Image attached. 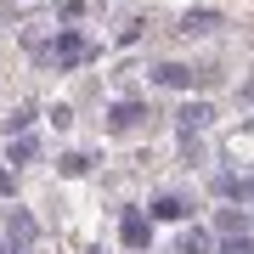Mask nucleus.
I'll return each instance as SVG.
<instances>
[{
	"label": "nucleus",
	"mask_w": 254,
	"mask_h": 254,
	"mask_svg": "<svg viewBox=\"0 0 254 254\" xmlns=\"http://www.w3.org/2000/svg\"><path fill=\"white\" fill-rule=\"evenodd\" d=\"M153 79L164 85V91H187V85H192V68H187V63H158Z\"/></svg>",
	"instance_id": "obj_3"
},
{
	"label": "nucleus",
	"mask_w": 254,
	"mask_h": 254,
	"mask_svg": "<svg viewBox=\"0 0 254 254\" xmlns=\"http://www.w3.org/2000/svg\"><path fill=\"white\" fill-rule=\"evenodd\" d=\"M209 119H215V113H209V102H187V108H181V136H192V130H203Z\"/></svg>",
	"instance_id": "obj_4"
},
{
	"label": "nucleus",
	"mask_w": 254,
	"mask_h": 254,
	"mask_svg": "<svg viewBox=\"0 0 254 254\" xmlns=\"http://www.w3.org/2000/svg\"><path fill=\"white\" fill-rule=\"evenodd\" d=\"M34 158V136H17V147H11V164H28Z\"/></svg>",
	"instance_id": "obj_13"
},
{
	"label": "nucleus",
	"mask_w": 254,
	"mask_h": 254,
	"mask_svg": "<svg viewBox=\"0 0 254 254\" xmlns=\"http://www.w3.org/2000/svg\"><path fill=\"white\" fill-rule=\"evenodd\" d=\"M215 23H220L215 11H187V17H181V34H209Z\"/></svg>",
	"instance_id": "obj_6"
},
{
	"label": "nucleus",
	"mask_w": 254,
	"mask_h": 254,
	"mask_svg": "<svg viewBox=\"0 0 254 254\" xmlns=\"http://www.w3.org/2000/svg\"><path fill=\"white\" fill-rule=\"evenodd\" d=\"M6 125H11V130H28V125H34V108H17V113L6 119Z\"/></svg>",
	"instance_id": "obj_15"
},
{
	"label": "nucleus",
	"mask_w": 254,
	"mask_h": 254,
	"mask_svg": "<svg viewBox=\"0 0 254 254\" xmlns=\"http://www.w3.org/2000/svg\"><path fill=\"white\" fill-rule=\"evenodd\" d=\"M119 237H125L130 249H147L153 243V220H141L136 209H125V215H119Z\"/></svg>",
	"instance_id": "obj_2"
},
{
	"label": "nucleus",
	"mask_w": 254,
	"mask_h": 254,
	"mask_svg": "<svg viewBox=\"0 0 254 254\" xmlns=\"http://www.w3.org/2000/svg\"><path fill=\"white\" fill-rule=\"evenodd\" d=\"M11 232H17V254L34 243V220H28V215H11Z\"/></svg>",
	"instance_id": "obj_9"
},
{
	"label": "nucleus",
	"mask_w": 254,
	"mask_h": 254,
	"mask_svg": "<svg viewBox=\"0 0 254 254\" xmlns=\"http://www.w3.org/2000/svg\"><path fill=\"white\" fill-rule=\"evenodd\" d=\"M220 254H254V237H249V232H243V237H226Z\"/></svg>",
	"instance_id": "obj_12"
},
{
	"label": "nucleus",
	"mask_w": 254,
	"mask_h": 254,
	"mask_svg": "<svg viewBox=\"0 0 254 254\" xmlns=\"http://www.w3.org/2000/svg\"><path fill=\"white\" fill-rule=\"evenodd\" d=\"M215 226H220V232H243V226H249V220H243V215H237V209H220V215H215Z\"/></svg>",
	"instance_id": "obj_11"
},
{
	"label": "nucleus",
	"mask_w": 254,
	"mask_h": 254,
	"mask_svg": "<svg viewBox=\"0 0 254 254\" xmlns=\"http://www.w3.org/2000/svg\"><path fill=\"white\" fill-rule=\"evenodd\" d=\"M215 192H220V198H249V192H254V181H237V175H215Z\"/></svg>",
	"instance_id": "obj_7"
},
{
	"label": "nucleus",
	"mask_w": 254,
	"mask_h": 254,
	"mask_svg": "<svg viewBox=\"0 0 254 254\" xmlns=\"http://www.w3.org/2000/svg\"><path fill=\"white\" fill-rule=\"evenodd\" d=\"M0 192H11V175H6V170H0Z\"/></svg>",
	"instance_id": "obj_17"
},
{
	"label": "nucleus",
	"mask_w": 254,
	"mask_h": 254,
	"mask_svg": "<svg viewBox=\"0 0 254 254\" xmlns=\"http://www.w3.org/2000/svg\"><path fill=\"white\" fill-rule=\"evenodd\" d=\"M40 57V63H57V68H73V63H85L91 57V40L79 34V28H63L57 40H46V46H28Z\"/></svg>",
	"instance_id": "obj_1"
},
{
	"label": "nucleus",
	"mask_w": 254,
	"mask_h": 254,
	"mask_svg": "<svg viewBox=\"0 0 254 254\" xmlns=\"http://www.w3.org/2000/svg\"><path fill=\"white\" fill-rule=\"evenodd\" d=\"M181 215H187L181 198H153V220H181Z\"/></svg>",
	"instance_id": "obj_8"
},
{
	"label": "nucleus",
	"mask_w": 254,
	"mask_h": 254,
	"mask_svg": "<svg viewBox=\"0 0 254 254\" xmlns=\"http://www.w3.org/2000/svg\"><path fill=\"white\" fill-rule=\"evenodd\" d=\"M51 125H57V130H68V125H73V108H63V102H57V108H51Z\"/></svg>",
	"instance_id": "obj_16"
},
{
	"label": "nucleus",
	"mask_w": 254,
	"mask_h": 254,
	"mask_svg": "<svg viewBox=\"0 0 254 254\" xmlns=\"http://www.w3.org/2000/svg\"><path fill=\"white\" fill-rule=\"evenodd\" d=\"M175 254H209V232H187V237H181V249H175Z\"/></svg>",
	"instance_id": "obj_10"
},
{
	"label": "nucleus",
	"mask_w": 254,
	"mask_h": 254,
	"mask_svg": "<svg viewBox=\"0 0 254 254\" xmlns=\"http://www.w3.org/2000/svg\"><path fill=\"white\" fill-rule=\"evenodd\" d=\"M108 125H113V130H136V125H141V108H136V102H119V108L108 113Z\"/></svg>",
	"instance_id": "obj_5"
},
{
	"label": "nucleus",
	"mask_w": 254,
	"mask_h": 254,
	"mask_svg": "<svg viewBox=\"0 0 254 254\" xmlns=\"http://www.w3.org/2000/svg\"><path fill=\"white\" fill-rule=\"evenodd\" d=\"M85 170H91V158H85V153H68V158H63V175H85Z\"/></svg>",
	"instance_id": "obj_14"
}]
</instances>
